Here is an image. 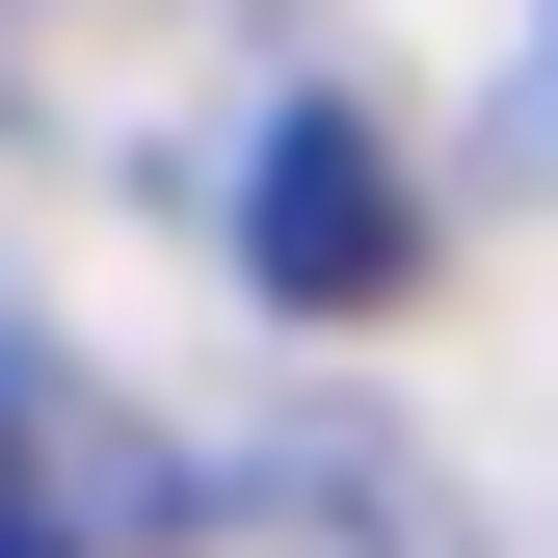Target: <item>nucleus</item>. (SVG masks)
Segmentation results:
<instances>
[{
	"label": "nucleus",
	"instance_id": "1",
	"mask_svg": "<svg viewBox=\"0 0 558 558\" xmlns=\"http://www.w3.org/2000/svg\"><path fill=\"white\" fill-rule=\"evenodd\" d=\"M240 266H266L293 319H373L399 266H426V214H399V160H373L345 107H266V160H240Z\"/></svg>",
	"mask_w": 558,
	"mask_h": 558
},
{
	"label": "nucleus",
	"instance_id": "2",
	"mask_svg": "<svg viewBox=\"0 0 558 558\" xmlns=\"http://www.w3.org/2000/svg\"><path fill=\"white\" fill-rule=\"evenodd\" d=\"M0 558H81V506H53V399L0 373Z\"/></svg>",
	"mask_w": 558,
	"mask_h": 558
}]
</instances>
